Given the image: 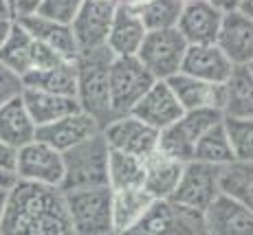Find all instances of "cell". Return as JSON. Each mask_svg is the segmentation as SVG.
<instances>
[{
  "label": "cell",
  "mask_w": 253,
  "mask_h": 235,
  "mask_svg": "<svg viewBox=\"0 0 253 235\" xmlns=\"http://www.w3.org/2000/svg\"><path fill=\"white\" fill-rule=\"evenodd\" d=\"M0 235H75L60 189L18 180L9 189Z\"/></svg>",
  "instance_id": "6da1fadb"
},
{
  "label": "cell",
  "mask_w": 253,
  "mask_h": 235,
  "mask_svg": "<svg viewBox=\"0 0 253 235\" xmlns=\"http://www.w3.org/2000/svg\"><path fill=\"white\" fill-rule=\"evenodd\" d=\"M113 57L115 55L108 51V46L80 51L75 57V71H77L75 99L80 104L82 112L90 115L99 123V128H104L106 123H110L115 119L113 108H110V90H108V71Z\"/></svg>",
  "instance_id": "7a4b0ae2"
},
{
  "label": "cell",
  "mask_w": 253,
  "mask_h": 235,
  "mask_svg": "<svg viewBox=\"0 0 253 235\" xmlns=\"http://www.w3.org/2000/svg\"><path fill=\"white\" fill-rule=\"evenodd\" d=\"M108 145L101 134H92L90 139L77 143L75 148L62 152L64 160V178L60 192H75V189L108 187Z\"/></svg>",
  "instance_id": "3957f363"
},
{
  "label": "cell",
  "mask_w": 253,
  "mask_h": 235,
  "mask_svg": "<svg viewBox=\"0 0 253 235\" xmlns=\"http://www.w3.org/2000/svg\"><path fill=\"white\" fill-rule=\"evenodd\" d=\"M64 204H66V211H69L75 235H106L115 231L113 189L110 187L66 192Z\"/></svg>",
  "instance_id": "277c9868"
},
{
  "label": "cell",
  "mask_w": 253,
  "mask_h": 235,
  "mask_svg": "<svg viewBox=\"0 0 253 235\" xmlns=\"http://www.w3.org/2000/svg\"><path fill=\"white\" fill-rule=\"evenodd\" d=\"M222 112L211 110V108H198V110H185L172 125L163 128L159 132L157 148L163 154L172 156V158L189 163L194 156V145L203 134L220 123Z\"/></svg>",
  "instance_id": "5b68a950"
},
{
  "label": "cell",
  "mask_w": 253,
  "mask_h": 235,
  "mask_svg": "<svg viewBox=\"0 0 253 235\" xmlns=\"http://www.w3.org/2000/svg\"><path fill=\"white\" fill-rule=\"evenodd\" d=\"M187 42L176 29L145 31V38L137 51V60L157 81H165L181 73Z\"/></svg>",
  "instance_id": "8992f818"
},
{
  "label": "cell",
  "mask_w": 253,
  "mask_h": 235,
  "mask_svg": "<svg viewBox=\"0 0 253 235\" xmlns=\"http://www.w3.org/2000/svg\"><path fill=\"white\" fill-rule=\"evenodd\" d=\"M154 77L141 66L134 55L130 57H113L108 71V90H110V108L113 115H130L134 104L143 97V92L154 84Z\"/></svg>",
  "instance_id": "52a82bcc"
},
{
  "label": "cell",
  "mask_w": 253,
  "mask_h": 235,
  "mask_svg": "<svg viewBox=\"0 0 253 235\" xmlns=\"http://www.w3.org/2000/svg\"><path fill=\"white\" fill-rule=\"evenodd\" d=\"M121 235H207L201 213L169 200H154L150 211Z\"/></svg>",
  "instance_id": "ba28073f"
},
{
  "label": "cell",
  "mask_w": 253,
  "mask_h": 235,
  "mask_svg": "<svg viewBox=\"0 0 253 235\" xmlns=\"http://www.w3.org/2000/svg\"><path fill=\"white\" fill-rule=\"evenodd\" d=\"M16 176L24 183L60 189L62 178H64L62 152L33 139L31 143L16 152Z\"/></svg>",
  "instance_id": "9c48e42d"
},
{
  "label": "cell",
  "mask_w": 253,
  "mask_h": 235,
  "mask_svg": "<svg viewBox=\"0 0 253 235\" xmlns=\"http://www.w3.org/2000/svg\"><path fill=\"white\" fill-rule=\"evenodd\" d=\"M216 196V167L198 163V160H189V163H185L181 180H178L174 194L169 196V202L203 213Z\"/></svg>",
  "instance_id": "30bf717a"
},
{
  "label": "cell",
  "mask_w": 253,
  "mask_h": 235,
  "mask_svg": "<svg viewBox=\"0 0 253 235\" xmlns=\"http://www.w3.org/2000/svg\"><path fill=\"white\" fill-rule=\"evenodd\" d=\"M101 134H104L108 150L134 154L141 156V158L148 156L152 150H157L159 141V132L132 115L115 117L110 123H106L101 128Z\"/></svg>",
  "instance_id": "8fae6325"
},
{
  "label": "cell",
  "mask_w": 253,
  "mask_h": 235,
  "mask_svg": "<svg viewBox=\"0 0 253 235\" xmlns=\"http://www.w3.org/2000/svg\"><path fill=\"white\" fill-rule=\"evenodd\" d=\"M115 9L117 2H108V0H84L82 9L69 24L80 51L106 46Z\"/></svg>",
  "instance_id": "7c38bea8"
},
{
  "label": "cell",
  "mask_w": 253,
  "mask_h": 235,
  "mask_svg": "<svg viewBox=\"0 0 253 235\" xmlns=\"http://www.w3.org/2000/svg\"><path fill=\"white\" fill-rule=\"evenodd\" d=\"M207 235H253L251 207L218 194L201 213Z\"/></svg>",
  "instance_id": "4fadbf2b"
},
{
  "label": "cell",
  "mask_w": 253,
  "mask_h": 235,
  "mask_svg": "<svg viewBox=\"0 0 253 235\" xmlns=\"http://www.w3.org/2000/svg\"><path fill=\"white\" fill-rule=\"evenodd\" d=\"M99 130H101L99 123L90 115L77 110L73 115H66L62 119L53 121V123L36 128V141L46 143L48 148H53L57 152H66V150L75 148L77 143H82V141L90 139Z\"/></svg>",
  "instance_id": "5bb4252c"
},
{
  "label": "cell",
  "mask_w": 253,
  "mask_h": 235,
  "mask_svg": "<svg viewBox=\"0 0 253 235\" xmlns=\"http://www.w3.org/2000/svg\"><path fill=\"white\" fill-rule=\"evenodd\" d=\"M130 115L137 117L143 123H148L150 128H154L157 132H161L163 128L172 125L183 115V108L176 97H174L172 88L168 86V81H154L143 92V97L134 104Z\"/></svg>",
  "instance_id": "9a60e30c"
},
{
  "label": "cell",
  "mask_w": 253,
  "mask_h": 235,
  "mask_svg": "<svg viewBox=\"0 0 253 235\" xmlns=\"http://www.w3.org/2000/svg\"><path fill=\"white\" fill-rule=\"evenodd\" d=\"M222 13L213 9L207 0H187L183 2L176 31L183 36L187 46L196 44H216Z\"/></svg>",
  "instance_id": "2e32d148"
},
{
  "label": "cell",
  "mask_w": 253,
  "mask_h": 235,
  "mask_svg": "<svg viewBox=\"0 0 253 235\" xmlns=\"http://www.w3.org/2000/svg\"><path fill=\"white\" fill-rule=\"evenodd\" d=\"M216 46L227 55L233 66L251 64L253 60V20L240 11L222 13Z\"/></svg>",
  "instance_id": "e0dca14e"
},
{
  "label": "cell",
  "mask_w": 253,
  "mask_h": 235,
  "mask_svg": "<svg viewBox=\"0 0 253 235\" xmlns=\"http://www.w3.org/2000/svg\"><path fill=\"white\" fill-rule=\"evenodd\" d=\"M231 68L233 64L216 44H196L185 51L181 73L207 84H225L231 75Z\"/></svg>",
  "instance_id": "ac0fdd59"
},
{
  "label": "cell",
  "mask_w": 253,
  "mask_h": 235,
  "mask_svg": "<svg viewBox=\"0 0 253 235\" xmlns=\"http://www.w3.org/2000/svg\"><path fill=\"white\" fill-rule=\"evenodd\" d=\"M165 81L172 88L183 112L198 110V108H211V110L222 112L225 108V84H207V81L189 77L185 73H176Z\"/></svg>",
  "instance_id": "d6986e66"
},
{
  "label": "cell",
  "mask_w": 253,
  "mask_h": 235,
  "mask_svg": "<svg viewBox=\"0 0 253 235\" xmlns=\"http://www.w3.org/2000/svg\"><path fill=\"white\" fill-rule=\"evenodd\" d=\"M185 163L163 154L161 150H152L148 156H143V189L154 200H169L174 194L178 180H181Z\"/></svg>",
  "instance_id": "ffe728a7"
},
{
  "label": "cell",
  "mask_w": 253,
  "mask_h": 235,
  "mask_svg": "<svg viewBox=\"0 0 253 235\" xmlns=\"http://www.w3.org/2000/svg\"><path fill=\"white\" fill-rule=\"evenodd\" d=\"M16 22H20L24 27V31H27L36 42L44 44V46H48L51 51H55L57 55H62L64 60H75L77 53H80L69 24L53 22V20H48V18L38 16V13H31V16H24V18H16Z\"/></svg>",
  "instance_id": "44dd1931"
},
{
  "label": "cell",
  "mask_w": 253,
  "mask_h": 235,
  "mask_svg": "<svg viewBox=\"0 0 253 235\" xmlns=\"http://www.w3.org/2000/svg\"><path fill=\"white\" fill-rule=\"evenodd\" d=\"M143 38H145V27L141 22L139 13L117 4L113 24H110V31H108V40H106L108 51L115 57L137 55Z\"/></svg>",
  "instance_id": "7402d4cb"
},
{
  "label": "cell",
  "mask_w": 253,
  "mask_h": 235,
  "mask_svg": "<svg viewBox=\"0 0 253 235\" xmlns=\"http://www.w3.org/2000/svg\"><path fill=\"white\" fill-rule=\"evenodd\" d=\"M22 104L27 108L31 121L36 123V128L53 123V121L62 119V117L82 110L75 97L53 95V92L33 90V88H24L22 90Z\"/></svg>",
  "instance_id": "603a6c76"
},
{
  "label": "cell",
  "mask_w": 253,
  "mask_h": 235,
  "mask_svg": "<svg viewBox=\"0 0 253 235\" xmlns=\"http://www.w3.org/2000/svg\"><path fill=\"white\" fill-rule=\"evenodd\" d=\"M216 187L220 196L251 207L253 204V163L251 160H229L216 167Z\"/></svg>",
  "instance_id": "cb8c5ba5"
},
{
  "label": "cell",
  "mask_w": 253,
  "mask_h": 235,
  "mask_svg": "<svg viewBox=\"0 0 253 235\" xmlns=\"http://www.w3.org/2000/svg\"><path fill=\"white\" fill-rule=\"evenodd\" d=\"M33 139H36V123L22 104V95L0 106V141L18 152Z\"/></svg>",
  "instance_id": "d4e9b609"
},
{
  "label": "cell",
  "mask_w": 253,
  "mask_h": 235,
  "mask_svg": "<svg viewBox=\"0 0 253 235\" xmlns=\"http://www.w3.org/2000/svg\"><path fill=\"white\" fill-rule=\"evenodd\" d=\"M225 117H253V73L251 64H240L231 68V75L225 81Z\"/></svg>",
  "instance_id": "484cf974"
},
{
  "label": "cell",
  "mask_w": 253,
  "mask_h": 235,
  "mask_svg": "<svg viewBox=\"0 0 253 235\" xmlns=\"http://www.w3.org/2000/svg\"><path fill=\"white\" fill-rule=\"evenodd\" d=\"M22 84H24V88H33V90L75 97V90H77L75 60H64L51 68L27 73V75L22 77Z\"/></svg>",
  "instance_id": "4316f807"
},
{
  "label": "cell",
  "mask_w": 253,
  "mask_h": 235,
  "mask_svg": "<svg viewBox=\"0 0 253 235\" xmlns=\"http://www.w3.org/2000/svg\"><path fill=\"white\" fill-rule=\"evenodd\" d=\"M154 204V198L139 189H117L113 192V227L117 233H126L150 211Z\"/></svg>",
  "instance_id": "83f0119b"
},
{
  "label": "cell",
  "mask_w": 253,
  "mask_h": 235,
  "mask_svg": "<svg viewBox=\"0 0 253 235\" xmlns=\"http://www.w3.org/2000/svg\"><path fill=\"white\" fill-rule=\"evenodd\" d=\"M33 48H36V40L24 31L20 22L13 20L7 40L0 46V64L24 77L33 68Z\"/></svg>",
  "instance_id": "f1b7e54d"
},
{
  "label": "cell",
  "mask_w": 253,
  "mask_h": 235,
  "mask_svg": "<svg viewBox=\"0 0 253 235\" xmlns=\"http://www.w3.org/2000/svg\"><path fill=\"white\" fill-rule=\"evenodd\" d=\"M143 158L124 152H108V187L117 189H139L143 187Z\"/></svg>",
  "instance_id": "f546056e"
},
{
  "label": "cell",
  "mask_w": 253,
  "mask_h": 235,
  "mask_svg": "<svg viewBox=\"0 0 253 235\" xmlns=\"http://www.w3.org/2000/svg\"><path fill=\"white\" fill-rule=\"evenodd\" d=\"M192 160L211 165V167H218V165H225V163H229V160H236L229 141H227V136H225V130H222V119H220V123L209 128L205 134L196 141Z\"/></svg>",
  "instance_id": "4dcf8cb0"
},
{
  "label": "cell",
  "mask_w": 253,
  "mask_h": 235,
  "mask_svg": "<svg viewBox=\"0 0 253 235\" xmlns=\"http://www.w3.org/2000/svg\"><path fill=\"white\" fill-rule=\"evenodd\" d=\"M222 130L238 160H253V121L222 115Z\"/></svg>",
  "instance_id": "1f68e13d"
},
{
  "label": "cell",
  "mask_w": 253,
  "mask_h": 235,
  "mask_svg": "<svg viewBox=\"0 0 253 235\" xmlns=\"http://www.w3.org/2000/svg\"><path fill=\"white\" fill-rule=\"evenodd\" d=\"M181 0H152L143 11L139 13L145 31H161V29H176L181 16Z\"/></svg>",
  "instance_id": "d6a6232c"
},
{
  "label": "cell",
  "mask_w": 253,
  "mask_h": 235,
  "mask_svg": "<svg viewBox=\"0 0 253 235\" xmlns=\"http://www.w3.org/2000/svg\"><path fill=\"white\" fill-rule=\"evenodd\" d=\"M82 4H84V0H44L36 13L53 22L71 24L73 18L77 16V11L82 9Z\"/></svg>",
  "instance_id": "836d02e7"
},
{
  "label": "cell",
  "mask_w": 253,
  "mask_h": 235,
  "mask_svg": "<svg viewBox=\"0 0 253 235\" xmlns=\"http://www.w3.org/2000/svg\"><path fill=\"white\" fill-rule=\"evenodd\" d=\"M22 90H24L22 77L16 75L11 68L0 64V106H4V104H9L11 99L20 97Z\"/></svg>",
  "instance_id": "e575fe53"
},
{
  "label": "cell",
  "mask_w": 253,
  "mask_h": 235,
  "mask_svg": "<svg viewBox=\"0 0 253 235\" xmlns=\"http://www.w3.org/2000/svg\"><path fill=\"white\" fill-rule=\"evenodd\" d=\"M60 62H64V57L57 55L55 51H51V48L44 46V44L36 42V48H33V68H31V71H42V68H51V66L60 64Z\"/></svg>",
  "instance_id": "d590c367"
},
{
  "label": "cell",
  "mask_w": 253,
  "mask_h": 235,
  "mask_svg": "<svg viewBox=\"0 0 253 235\" xmlns=\"http://www.w3.org/2000/svg\"><path fill=\"white\" fill-rule=\"evenodd\" d=\"M42 2H44V0H13V20L36 13Z\"/></svg>",
  "instance_id": "8d00e7d4"
},
{
  "label": "cell",
  "mask_w": 253,
  "mask_h": 235,
  "mask_svg": "<svg viewBox=\"0 0 253 235\" xmlns=\"http://www.w3.org/2000/svg\"><path fill=\"white\" fill-rule=\"evenodd\" d=\"M0 165L16 171V150L9 148V145H4L2 141H0Z\"/></svg>",
  "instance_id": "74e56055"
},
{
  "label": "cell",
  "mask_w": 253,
  "mask_h": 235,
  "mask_svg": "<svg viewBox=\"0 0 253 235\" xmlns=\"http://www.w3.org/2000/svg\"><path fill=\"white\" fill-rule=\"evenodd\" d=\"M18 183V176L13 169H7L0 165V189H11Z\"/></svg>",
  "instance_id": "f35d334b"
},
{
  "label": "cell",
  "mask_w": 253,
  "mask_h": 235,
  "mask_svg": "<svg viewBox=\"0 0 253 235\" xmlns=\"http://www.w3.org/2000/svg\"><path fill=\"white\" fill-rule=\"evenodd\" d=\"M213 9H218L220 13H229V11H236L238 9V2L240 0H207Z\"/></svg>",
  "instance_id": "ab89813d"
},
{
  "label": "cell",
  "mask_w": 253,
  "mask_h": 235,
  "mask_svg": "<svg viewBox=\"0 0 253 235\" xmlns=\"http://www.w3.org/2000/svg\"><path fill=\"white\" fill-rule=\"evenodd\" d=\"M150 2H152V0H117V4L130 9V11H134V13H141Z\"/></svg>",
  "instance_id": "60d3db41"
},
{
  "label": "cell",
  "mask_w": 253,
  "mask_h": 235,
  "mask_svg": "<svg viewBox=\"0 0 253 235\" xmlns=\"http://www.w3.org/2000/svg\"><path fill=\"white\" fill-rule=\"evenodd\" d=\"M0 20H13V7L9 0H0Z\"/></svg>",
  "instance_id": "b9f144b4"
},
{
  "label": "cell",
  "mask_w": 253,
  "mask_h": 235,
  "mask_svg": "<svg viewBox=\"0 0 253 235\" xmlns=\"http://www.w3.org/2000/svg\"><path fill=\"white\" fill-rule=\"evenodd\" d=\"M11 24H13V20H0V46H2V42L7 40L9 31H11Z\"/></svg>",
  "instance_id": "7bdbcfd3"
},
{
  "label": "cell",
  "mask_w": 253,
  "mask_h": 235,
  "mask_svg": "<svg viewBox=\"0 0 253 235\" xmlns=\"http://www.w3.org/2000/svg\"><path fill=\"white\" fill-rule=\"evenodd\" d=\"M7 200H9V189H0V222H2L4 209H7Z\"/></svg>",
  "instance_id": "ee69618b"
},
{
  "label": "cell",
  "mask_w": 253,
  "mask_h": 235,
  "mask_svg": "<svg viewBox=\"0 0 253 235\" xmlns=\"http://www.w3.org/2000/svg\"><path fill=\"white\" fill-rule=\"evenodd\" d=\"M106 235H121V233H117V231H110V233H106Z\"/></svg>",
  "instance_id": "f6af8a7d"
},
{
  "label": "cell",
  "mask_w": 253,
  "mask_h": 235,
  "mask_svg": "<svg viewBox=\"0 0 253 235\" xmlns=\"http://www.w3.org/2000/svg\"><path fill=\"white\" fill-rule=\"evenodd\" d=\"M108 2H117V0H108Z\"/></svg>",
  "instance_id": "bcb514c9"
},
{
  "label": "cell",
  "mask_w": 253,
  "mask_h": 235,
  "mask_svg": "<svg viewBox=\"0 0 253 235\" xmlns=\"http://www.w3.org/2000/svg\"><path fill=\"white\" fill-rule=\"evenodd\" d=\"M9 2H11V7H13V0H9Z\"/></svg>",
  "instance_id": "7dc6e473"
},
{
  "label": "cell",
  "mask_w": 253,
  "mask_h": 235,
  "mask_svg": "<svg viewBox=\"0 0 253 235\" xmlns=\"http://www.w3.org/2000/svg\"><path fill=\"white\" fill-rule=\"evenodd\" d=\"M181 2H187V0H181Z\"/></svg>",
  "instance_id": "c3c4849f"
}]
</instances>
